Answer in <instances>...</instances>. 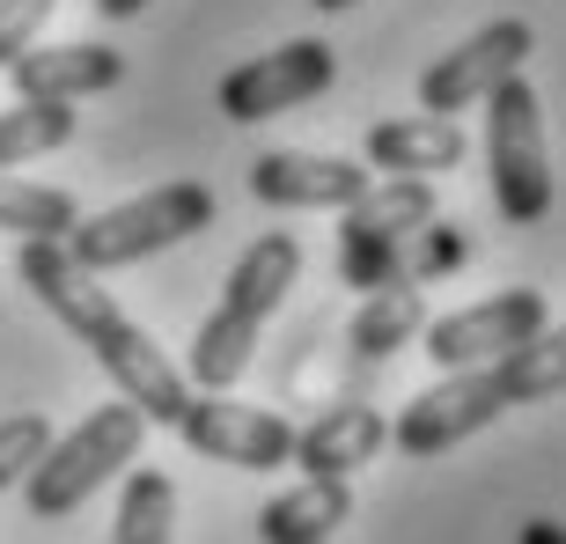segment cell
<instances>
[{
  "mask_svg": "<svg viewBox=\"0 0 566 544\" xmlns=\"http://www.w3.org/2000/svg\"><path fill=\"white\" fill-rule=\"evenodd\" d=\"M15 280L60 316L66 332L82 338L88 354H96V368L118 383V405H133L147 427H177L191 383L177 376V360H169L163 346L111 302V287H96V272H82L60 243H22L15 251Z\"/></svg>",
  "mask_w": 566,
  "mask_h": 544,
  "instance_id": "1",
  "label": "cell"
},
{
  "mask_svg": "<svg viewBox=\"0 0 566 544\" xmlns=\"http://www.w3.org/2000/svg\"><path fill=\"white\" fill-rule=\"evenodd\" d=\"M294 272H302V243H294L287 229H265L251 251L235 258V265H229V287H221V302H213L207 324L191 332V360L177 368L191 390H207V398H229L235 383H243V368L258 360V338H265L273 310L287 302V287H294Z\"/></svg>",
  "mask_w": 566,
  "mask_h": 544,
  "instance_id": "2",
  "label": "cell"
},
{
  "mask_svg": "<svg viewBox=\"0 0 566 544\" xmlns=\"http://www.w3.org/2000/svg\"><path fill=\"white\" fill-rule=\"evenodd\" d=\"M207 221H213V191L199 177H177V185H155L140 199H126V207H104V213H88V221H74V236H66L60 251L82 272H111V265H140V258L185 243Z\"/></svg>",
  "mask_w": 566,
  "mask_h": 544,
  "instance_id": "3",
  "label": "cell"
},
{
  "mask_svg": "<svg viewBox=\"0 0 566 544\" xmlns=\"http://www.w3.org/2000/svg\"><path fill=\"white\" fill-rule=\"evenodd\" d=\"M140 441H147V419L133 412V405H88L82 427H74V435H52V449L38 457V471L22 479L30 515H38V523L74 515L96 485H111L133 457H140Z\"/></svg>",
  "mask_w": 566,
  "mask_h": 544,
  "instance_id": "4",
  "label": "cell"
},
{
  "mask_svg": "<svg viewBox=\"0 0 566 544\" xmlns=\"http://www.w3.org/2000/svg\"><path fill=\"white\" fill-rule=\"evenodd\" d=\"M485 163H493V207L515 229H537L552 213V147H545V104L523 74H507L485 96Z\"/></svg>",
  "mask_w": 566,
  "mask_h": 544,
  "instance_id": "5",
  "label": "cell"
},
{
  "mask_svg": "<svg viewBox=\"0 0 566 544\" xmlns=\"http://www.w3.org/2000/svg\"><path fill=\"white\" fill-rule=\"evenodd\" d=\"M552 332V302L537 287H501L471 302V310H449V316H427V360L441 376H463V368H493L501 354H515L523 338Z\"/></svg>",
  "mask_w": 566,
  "mask_h": 544,
  "instance_id": "6",
  "label": "cell"
},
{
  "mask_svg": "<svg viewBox=\"0 0 566 544\" xmlns=\"http://www.w3.org/2000/svg\"><path fill=\"white\" fill-rule=\"evenodd\" d=\"M332 82H338V52L332 44L324 38H287L280 52H265V60L229 66L221 88H213V104H221L229 126H258V118H280V111L324 96Z\"/></svg>",
  "mask_w": 566,
  "mask_h": 544,
  "instance_id": "7",
  "label": "cell"
},
{
  "mask_svg": "<svg viewBox=\"0 0 566 544\" xmlns=\"http://www.w3.org/2000/svg\"><path fill=\"white\" fill-rule=\"evenodd\" d=\"M530 44H537V30L523 15H501V22H485V30H471L457 52H441L420 74V111L427 118H457V111L485 104L507 74H523Z\"/></svg>",
  "mask_w": 566,
  "mask_h": 544,
  "instance_id": "8",
  "label": "cell"
},
{
  "mask_svg": "<svg viewBox=\"0 0 566 544\" xmlns=\"http://www.w3.org/2000/svg\"><path fill=\"white\" fill-rule=\"evenodd\" d=\"M177 435H185L191 457L235 463V471H280V463H294V427L280 412H265V405H235V398L191 390L185 412H177Z\"/></svg>",
  "mask_w": 566,
  "mask_h": 544,
  "instance_id": "9",
  "label": "cell"
},
{
  "mask_svg": "<svg viewBox=\"0 0 566 544\" xmlns=\"http://www.w3.org/2000/svg\"><path fill=\"white\" fill-rule=\"evenodd\" d=\"M501 412L507 405H501V390H493V376H485V368H463V376H434L427 383L420 398L398 412L390 441H398L405 457H441V449L485 435Z\"/></svg>",
  "mask_w": 566,
  "mask_h": 544,
  "instance_id": "10",
  "label": "cell"
},
{
  "mask_svg": "<svg viewBox=\"0 0 566 544\" xmlns=\"http://www.w3.org/2000/svg\"><path fill=\"white\" fill-rule=\"evenodd\" d=\"M251 199L258 207H294V213H346L360 191L376 185L368 163H346V155H310V147H273L251 163Z\"/></svg>",
  "mask_w": 566,
  "mask_h": 544,
  "instance_id": "11",
  "label": "cell"
},
{
  "mask_svg": "<svg viewBox=\"0 0 566 544\" xmlns=\"http://www.w3.org/2000/svg\"><path fill=\"white\" fill-rule=\"evenodd\" d=\"M8 82L22 104H82V96H104L126 82V52L118 44H30L8 66Z\"/></svg>",
  "mask_w": 566,
  "mask_h": 544,
  "instance_id": "12",
  "label": "cell"
},
{
  "mask_svg": "<svg viewBox=\"0 0 566 544\" xmlns=\"http://www.w3.org/2000/svg\"><path fill=\"white\" fill-rule=\"evenodd\" d=\"M360 163L382 169V177H449V169L463 163V126L457 118H382V126H368V140H360Z\"/></svg>",
  "mask_w": 566,
  "mask_h": 544,
  "instance_id": "13",
  "label": "cell"
},
{
  "mask_svg": "<svg viewBox=\"0 0 566 544\" xmlns=\"http://www.w3.org/2000/svg\"><path fill=\"white\" fill-rule=\"evenodd\" d=\"M382 441H390V427L376 405H332L316 427H294V463L310 479H354L360 463L382 457Z\"/></svg>",
  "mask_w": 566,
  "mask_h": 544,
  "instance_id": "14",
  "label": "cell"
},
{
  "mask_svg": "<svg viewBox=\"0 0 566 544\" xmlns=\"http://www.w3.org/2000/svg\"><path fill=\"white\" fill-rule=\"evenodd\" d=\"M354 515L346 479H302L294 493L258 508V544H332V530Z\"/></svg>",
  "mask_w": 566,
  "mask_h": 544,
  "instance_id": "15",
  "label": "cell"
},
{
  "mask_svg": "<svg viewBox=\"0 0 566 544\" xmlns=\"http://www.w3.org/2000/svg\"><path fill=\"white\" fill-rule=\"evenodd\" d=\"M427 221H434V185H427V177H382V185H368L354 207H346L338 229L382 236V243H412Z\"/></svg>",
  "mask_w": 566,
  "mask_h": 544,
  "instance_id": "16",
  "label": "cell"
},
{
  "mask_svg": "<svg viewBox=\"0 0 566 544\" xmlns=\"http://www.w3.org/2000/svg\"><path fill=\"white\" fill-rule=\"evenodd\" d=\"M74 221H82L74 191L30 185V177H15V169H0V229L15 236V243H66Z\"/></svg>",
  "mask_w": 566,
  "mask_h": 544,
  "instance_id": "17",
  "label": "cell"
},
{
  "mask_svg": "<svg viewBox=\"0 0 566 544\" xmlns=\"http://www.w3.org/2000/svg\"><path fill=\"white\" fill-rule=\"evenodd\" d=\"M427 332V294L420 287H382V294H360L354 310V354L360 360H390L398 346Z\"/></svg>",
  "mask_w": 566,
  "mask_h": 544,
  "instance_id": "18",
  "label": "cell"
},
{
  "mask_svg": "<svg viewBox=\"0 0 566 544\" xmlns=\"http://www.w3.org/2000/svg\"><path fill=\"white\" fill-rule=\"evenodd\" d=\"M485 376H493L501 405H545V398H559V383H566V346L552 332H537V338H523L515 354H501Z\"/></svg>",
  "mask_w": 566,
  "mask_h": 544,
  "instance_id": "19",
  "label": "cell"
},
{
  "mask_svg": "<svg viewBox=\"0 0 566 544\" xmlns=\"http://www.w3.org/2000/svg\"><path fill=\"white\" fill-rule=\"evenodd\" d=\"M74 140V104H15L0 111V169H22Z\"/></svg>",
  "mask_w": 566,
  "mask_h": 544,
  "instance_id": "20",
  "label": "cell"
},
{
  "mask_svg": "<svg viewBox=\"0 0 566 544\" xmlns=\"http://www.w3.org/2000/svg\"><path fill=\"white\" fill-rule=\"evenodd\" d=\"M169 523H177V485L163 471H133L126 493H118V530L111 544H169Z\"/></svg>",
  "mask_w": 566,
  "mask_h": 544,
  "instance_id": "21",
  "label": "cell"
},
{
  "mask_svg": "<svg viewBox=\"0 0 566 544\" xmlns=\"http://www.w3.org/2000/svg\"><path fill=\"white\" fill-rule=\"evenodd\" d=\"M44 449H52V419H44V412H15V419H0V493L30 479Z\"/></svg>",
  "mask_w": 566,
  "mask_h": 544,
  "instance_id": "22",
  "label": "cell"
},
{
  "mask_svg": "<svg viewBox=\"0 0 566 544\" xmlns=\"http://www.w3.org/2000/svg\"><path fill=\"white\" fill-rule=\"evenodd\" d=\"M412 243H420V258H412V265H405V287H420V280H434V272H457L463 258H471V243H463L457 236V221H427L420 236H412Z\"/></svg>",
  "mask_w": 566,
  "mask_h": 544,
  "instance_id": "23",
  "label": "cell"
},
{
  "mask_svg": "<svg viewBox=\"0 0 566 544\" xmlns=\"http://www.w3.org/2000/svg\"><path fill=\"white\" fill-rule=\"evenodd\" d=\"M52 8H60V0H0V74L38 44V30L52 22Z\"/></svg>",
  "mask_w": 566,
  "mask_h": 544,
  "instance_id": "24",
  "label": "cell"
},
{
  "mask_svg": "<svg viewBox=\"0 0 566 544\" xmlns=\"http://www.w3.org/2000/svg\"><path fill=\"white\" fill-rule=\"evenodd\" d=\"M140 8H147V0H96V15H111V22H133Z\"/></svg>",
  "mask_w": 566,
  "mask_h": 544,
  "instance_id": "25",
  "label": "cell"
},
{
  "mask_svg": "<svg viewBox=\"0 0 566 544\" xmlns=\"http://www.w3.org/2000/svg\"><path fill=\"white\" fill-rule=\"evenodd\" d=\"M523 544H559V523H552V515H537V523H523Z\"/></svg>",
  "mask_w": 566,
  "mask_h": 544,
  "instance_id": "26",
  "label": "cell"
},
{
  "mask_svg": "<svg viewBox=\"0 0 566 544\" xmlns=\"http://www.w3.org/2000/svg\"><path fill=\"white\" fill-rule=\"evenodd\" d=\"M316 15H338V8H354V0H310Z\"/></svg>",
  "mask_w": 566,
  "mask_h": 544,
  "instance_id": "27",
  "label": "cell"
}]
</instances>
